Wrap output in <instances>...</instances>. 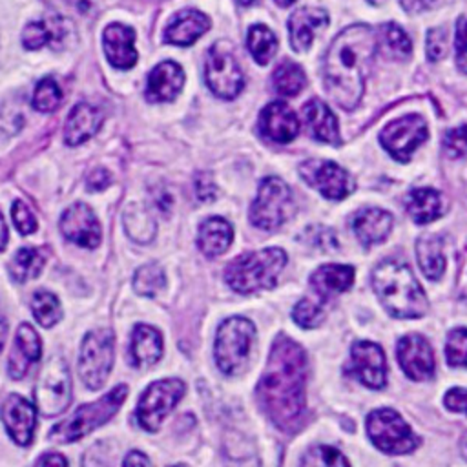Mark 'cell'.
<instances>
[{"mask_svg":"<svg viewBox=\"0 0 467 467\" xmlns=\"http://www.w3.org/2000/svg\"><path fill=\"white\" fill-rule=\"evenodd\" d=\"M306 358L303 348L279 336L257 385V398L268 418L283 431H294L305 410Z\"/></svg>","mask_w":467,"mask_h":467,"instance_id":"6da1fadb","label":"cell"},{"mask_svg":"<svg viewBox=\"0 0 467 467\" xmlns=\"http://www.w3.org/2000/svg\"><path fill=\"white\" fill-rule=\"evenodd\" d=\"M376 47V33L367 24L345 27L328 46L323 80L328 97L339 108L354 109L361 100Z\"/></svg>","mask_w":467,"mask_h":467,"instance_id":"7a4b0ae2","label":"cell"},{"mask_svg":"<svg viewBox=\"0 0 467 467\" xmlns=\"http://www.w3.org/2000/svg\"><path fill=\"white\" fill-rule=\"evenodd\" d=\"M372 286L394 317L416 319L427 312L429 301L410 268L401 261L379 263L372 272Z\"/></svg>","mask_w":467,"mask_h":467,"instance_id":"3957f363","label":"cell"},{"mask_svg":"<svg viewBox=\"0 0 467 467\" xmlns=\"http://www.w3.org/2000/svg\"><path fill=\"white\" fill-rule=\"evenodd\" d=\"M286 254L281 248H265L248 252L235 257L224 272L226 283L232 290L241 294H252L257 290L272 288L277 275L285 268Z\"/></svg>","mask_w":467,"mask_h":467,"instance_id":"277c9868","label":"cell"},{"mask_svg":"<svg viewBox=\"0 0 467 467\" xmlns=\"http://www.w3.org/2000/svg\"><path fill=\"white\" fill-rule=\"evenodd\" d=\"M126 394L128 387L117 385L97 401L80 405L69 418L62 420L49 431V440L58 443H71L84 438L117 414L119 407L126 400Z\"/></svg>","mask_w":467,"mask_h":467,"instance_id":"5b68a950","label":"cell"},{"mask_svg":"<svg viewBox=\"0 0 467 467\" xmlns=\"http://www.w3.org/2000/svg\"><path fill=\"white\" fill-rule=\"evenodd\" d=\"M255 339V327L246 317L234 316L221 323L215 336V363L221 372L234 376L239 374L250 354V347Z\"/></svg>","mask_w":467,"mask_h":467,"instance_id":"8992f818","label":"cell"},{"mask_svg":"<svg viewBox=\"0 0 467 467\" xmlns=\"http://www.w3.org/2000/svg\"><path fill=\"white\" fill-rule=\"evenodd\" d=\"M35 401L42 416H57L71 403V378L62 356L49 358L35 383Z\"/></svg>","mask_w":467,"mask_h":467,"instance_id":"52a82bcc","label":"cell"},{"mask_svg":"<svg viewBox=\"0 0 467 467\" xmlns=\"http://www.w3.org/2000/svg\"><path fill=\"white\" fill-rule=\"evenodd\" d=\"M115 358V336L108 328H95L86 334L80 356H78V374L84 385L91 390L100 389L113 367Z\"/></svg>","mask_w":467,"mask_h":467,"instance_id":"ba28073f","label":"cell"},{"mask_svg":"<svg viewBox=\"0 0 467 467\" xmlns=\"http://www.w3.org/2000/svg\"><path fill=\"white\" fill-rule=\"evenodd\" d=\"M294 213V201L288 184L279 177L261 181L257 197L250 206V221L263 230H275Z\"/></svg>","mask_w":467,"mask_h":467,"instance_id":"9c48e42d","label":"cell"},{"mask_svg":"<svg viewBox=\"0 0 467 467\" xmlns=\"http://www.w3.org/2000/svg\"><path fill=\"white\" fill-rule=\"evenodd\" d=\"M204 78L208 88L221 99H235L243 89L244 78L237 64L232 46L226 40H217L206 55Z\"/></svg>","mask_w":467,"mask_h":467,"instance_id":"30bf717a","label":"cell"},{"mask_svg":"<svg viewBox=\"0 0 467 467\" xmlns=\"http://www.w3.org/2000/svg\"><path fill=\"white\" fill-rule=\"evenodd\" d=\"M367 432L372 443L389 454H405L418 445L410 427L392 409L372 410L367 416Z\"/></svg>","mask_w":467,"mask_h":467,"instance_id":"8fae6325","label":"cell"},{"mask_svg":"<svg viewBox=\"0 0 467 467\" xmlns=\"http://www.w3.org/2000/svg\"><path fill=\"white\" fill-rule=\"evenodd\" d=\"M184 394V383L175 378L153 381L137 403V423L150 432H155L168 412L179 403Z\"/></svg>","mask_w":467,"mask_h":467,"instance_id":"7c38bea8","label":"cell"},{"mask_svg":"<svg viewBox=\"0 0 467 467\" xmlns=\"http://www.w3.org/2000/svg\"><path fill=\"white\" fill-rule=\"evenodd\" d=\"M429 137L427 122L420 115H405L389 122L379 133L385 150L396 161H409L414 150Z\"/></svg>","mask_w":467,"mask_h":467,"instance_id":"4fadbf2b","label":"cell"},{"mask_svg":"<svg viewBox=\"0 0 467 467\" xmlns=\"http://www.w3.org/2000/svg\"><path fill=\"white\" fill-rule=\"evenodd\" d=\"M301 177L332 201L345 199L354 190L352 175L334 161H306L301 164Z\"/></svg>","mask_w":467,"mask_h":467,"instance_id":"5bb4252c","label":"cell"},{"mask_svg":"<svg viewBox=\"0 0 467 467\" xmlns=\"http://www.w3.org/2000/svg\"><path fill=\"white\" fill-rule=\"evenodd\" d=\"M60 232L67 241L84 248H97L102 237L95 212L84 202H75L64 210L60 217Z\"/></svg>","mask_w":467,"mask_h":467,"instance_id":"9a60e30c","label":"cell"},{"mask_svg":"<svg viewBox=\"0 0 467 467\" xmlns=\"http://www.w3.org/2000/svg\"><path fill=\"white\" fill-rule=\"evenodd\" d=\"M398 361L410 379L421 381L434 374L432 348L420 334H409L398 341Z\"/></svg>","mask_w":467,"mask_h":467,"instance_id":"2e32d148","label":"cell"},{"mask_svg":"<svg viewBox=\"0 0 467 467\" xmlns=\"http://www.w3.org/2000/svg\"><path fill=\"white\" fill-rule=\"evenodd\" d=\"M4 427L11 440L22 447L29 445L35 436L36 427V409L22 396L11 394L0 410Z\"/></svg>","mask_w":467,"mask_h":467,"instance_id":"e0dca14e","label":"cell"},{"mask_svg":"<svg viewBox=\"0 0 467 467\" xmlns=\"http://www.w3.org/2000/svg\"><path fill=\"white\" fill-rule=\"evenodd\" d=\"M352 368L356 376L370 389H381L387 378L385 354L379 345L358 341L352 345Z\"/></svg>","mask_w":467,"mask_h":467,"instance_id":"ac0fdd59","label":"cell"},{"mask_svg":"<svg viewBox=\"0 0 467 467\" xmlns=\"http://www.w3.org/2000/svg\"><path fill=\"white\" fill-rule=\"evenodd\" d=\"M259 131L274 142H290L299 133V120L288 104L275 100L263 108L259 115Z\"/></svg>","mask_w":467,"mask_h":467,"instance_id":"d6986e66","label":"cell"},{"mask_svg":"<svg viewBox=\"0 0 467 467\" xmlns=\"http://www.w3.org/2000/svg\"><path fill=\"white\" fill-rule=\"evenodd\" d=\"M135 31L124 24H109L102 33V46L108 62L117 69H130L137 64Z\"/></svg>","mask_w":467,"mask_h":467,"instance_id":"ffe728a7","label":"cell"},{"mask_svg":"<svg viewBox=\"0 0 467 467\" xmlns=\"http://www.w3.org/2000/svg\"><path fill=\"white\" fill-rule=\"evenodd\" d=\"M184 84V71L173 60L157 64L146 80V100L148 102H170L173 100Z\"/></svg>","mask_w":467,"mask_h":467,"instance_id":"44dd1931","label":"cell"},{"mask_svg":"<svg viewBox=\"0 0 467 467\" xmlns=\"http://www.w3.org/2000/svg\"><path fill=\"white\" fill-rule=\"evenodd\" d=\"M42 356V343L36 330L29 323H22L16 330L13 352L9 356V376L13 379H22L31 367Z\"/></svg>","mask_w":467,"mask_h":467,"instance_id":"7402d4cb","label":"cell"},{"mask_svg":"<svg viewBox=\"0 0 467 467\" xmlns=\"http://www.w3.org/2000/svg\"><path fill=\"white\" fill-rule=\"evenodd\" d=\"M328 24L327 11L319 7H301L288 18L290 44L296 51H306L314 36Z\"/></svg>","mask_w":467,"mask_h":467,"instance_id":"603a6c76","label":"cell"},{"mask_svg":"<svg viewBox=\"0 0 467 467\" xmlns=\"http://www.w3.org/2000/svg\"><path fill=\"white\" fill-rule=\"evenodd\" d=\"M210 27V18L197 9L179 11L164 31V42L173 46H192Z\"/></svg>","mask_w":467,"mask_h":467,"instance_id":"cb8c5ba5","label":"cell"},{"mask_svg":"<svg viewBox=\"0 0 467 467\" xmlns=\"http://www.w3.org/2000/svg\"><path fill=\"white\" fill-rule=\"evenodd\" d=\"M102 113L88 104V102H78L75 108L69 111V117L64 126V140L67 146H78L91 139L99 128L102 126Z\"/></svg>","mask_w":467,"mask_h":467,"instance_id":"d4e9b609","label":"cell"},{"mask_svg":"<svg viewBox=\"0 0 467 467\" xmlns=\"http://www.w3.org/2000/svg\"><path fill=\"white\" fill-rule=\"evenodd\" d=\"M303 117H305L310 135L316 140L334 144V146H337L341 142L337 119L334 117L332 109L323 100H319V99L308 100L303 106Z\"/></svg>","mask_w":467,"mask_h":467,"instance_id":"484cf974","label":"cell"},{"mask_svg":"<svg viewBox=\"0 0 467 467\" xmlns=\"http://www.w3.org/2000/svg\"><path fill=\"white\" fill-rule=\"evenodd\" d=\"M352 228L359 243L368 248L387 239L392 228V215L379 208H365L352 219Z\"/></svg>","mask_w":467,"mask_h":467,"instance_id":"4316f807","label":"cell"},{"mask_svg":"<svg viewBox=\"0 0 467 467\" xmlns=\"http://www.w3.org/2000/svg\"><path fill=\"white\" fill-rule=\"evenodd\" d=\"M162 356V337L150 325H137L130 339V361L133 367H150Z\"/></svg>","mask_w":467,"mask_h":467,"instance_id":"83f0119b","label":"cell"},{"mask_svg":"<svg viewBox=\"0 0 467 467\" xmlns=\"http://www.w3.org/2000/svg\"><path fill=\"white\" fill-rule=\"evenodd\" d=\"M352 281L354 268L348 265H323L310 277V285L321 299H328L348 290Z\"/></svg>","mask_w":467,"mask_h":467,"instance_id":"f1b7e54d","label":"cell"},{"mask_svg":"<svg viewBox=\"0 0 467 467\" xmlns=\"http://www.w3.org/2000/svg\"><path fill=\"white\" fill-rule=\"evenodd\" d=\"M234 239V230L230 223L223 217H208L199 226L197 246L206 257H217L228 250Z\"/></svg>","mask_w":467,"mask_h":467,"instance_id":"f546056e","label":"cell"},{"mask_svg":"<svg viewBox=\"0 0 467 467\" xmlns=\"http://www.w3.org/2000/svg\"><path fill=\"white\" fill-rule=\"evenodd\" d=\"M416 257L421 272L429 279H440L445 272V255H443V239L436 234L421 235L416 243Z\"/></svg>","mask_w":467,"mask_h":467,"instance_id":"4dcf8cb0","label":"cell"},{"mask_svg":"<svg viewBox=\"0 0 467 467\" xmlns=\"http://www.w3.org/2000/svg\"><path fill=\"white\" fill-rule=\"evenodd\" d=\"M64 33L66 29L58 18L33 20L22 31V44L26 49H40L49 44L57 47V44L62 42Z\"/></svg>","mask_w":467,"mask_h":467,"instance_id":"1f68e13d","label":"cell"},{"mask_svg":"<svg viewBox=\"0 0 467 467\" xmlns=\"http://www.w3.org/2000/svg\"><path fill=\"white\" fill-rule=\"evenodd\" d=\"M407 210L418 224L431 223L443 213L441 195L432 188H416L407 197Z\"/></svg>","mask_w":467,"mask_h":467,"instance_id":"d6a6232c","label":"cell"},{"mask_svg":"<svg viewBox=\"0 0 467 467\" xmlns=\"http://www.w3.org/2000/svg\"><path fill=\"white\" fill-rule=\"evenodd\" d=\"M378 46L381 49V53L389 58L400 60V58H407L412 51V44L409 35L405 33L403 27H400L394 22L383 24L376 35Z\"/></svg>","mask_w":467,"mask_h":467,"instance_id":"836d02e7","label":"cell"},{"mask_svg":"<svg viewBox=\"0 0 467 467\" xmlns=\"http://www.w3.org/2000/svg\"><path fill=\"white\" fill-rule=\"evenodd\" d=\"M46 265V254L33 246H22L9 263V274L15 281L24 283L36 277Z\"/></svg>","mask_w":467,"mask_h":467,"instance_id":"e575fe53","label":"cell"},{"mask_svg":"<svg viewBox=\"0 0 467 467\" xmlns=\"http://www.w3.org/2000/svg\"><path fill=\"white\" fill-rule=\"evenodd\" d=\"M246 44L254 60L261 66L268 64L277 51V38L274 31L263 24H255L248 29Z\"/></svg>","mask_w":467,"mask_h":467,"instance_id":"d590c367","label":"cell"},{"mask_svg":"<svg viewBox=\"0 0 467 467\" xmlns=\"http://www.w3.org/2000/svg\"><path fill=\"white\" fill-rule=\"evenodd\" d=\"M272 82H274V88L279 95L294 97L305 88L306 77H305V71L299 64H296L292 60H285L283 64H279L275 67Z\"/></svg>","mask_w":467,"mask_h":467,"instance_id":"8d00e7d4","label":"cell"},{"mask_svg":"<svg viewBox=\"0 0 467 467\" xmlns=\"http://www.w3.org/2000/svg\"><path fill=\"white\" fill-rule=\"evenodd\" d=\"M31 312H33L35 319L38 321V325H42L44 328L53 327L62 317L58 297L47 290H36L33 294Z\"/></svg>","mask_w":467,"mask_h":467,"instance_id":"74e56055","label":"cell"},{"mask_svg":"<svg viewBox=\"0 0 467 467\" xmlns=\"http://www.w3.org/2000/svg\"><path fill=\"white\" fill-rule=\"evenodd\" d=\"M164 286H166L164 270L155 263L140 266L133 275V290L140 296L151 297L157 292H161Z\"/></svg>","mask_w":467,"mask_h":467,"instance_id":"f35d334b","label":"cell"},{"mask_svg":"<svg viewBox=\"0 0 467 467\" xmlns=\"http://www.w3.org/2000/svg\"><path fill=\"white\" fill-rule=\"evenodd\" d=\"M60 102H62V89L55 82V78L51 77L42 78L33 91V99H31L33 108L36 111L49 113V111H55L60 106Z\"/></svg>","mask_w":467,"mask_h":467,"instance_id":"ab89813d","label":"cell"},{"mask_svg":"<svg viewBox=\"0 0 467 467\" xmlns=\"http://www.w3.org/2000/svg\"><path fill=\"white\" fill-rule=\"evenodd\" d=\"M124 226L128 235L137 243H148L155 235V223L140 208H130L124 217Z\"/></svg>","mask_w":467,"mask_h":467,"instance_id":"60d3db41","label":"cell"},{"mask_svg":"<svg viewBox=\"0 0 467 467\" xmlns=\"http://www.w3.org/2000/svg\"><path fill=\"white\" fill-rule=\"evenodd\" d=\"M445 356L451 367H467V328H456L447 336Z\"/></svg>","mask_w":467,"mask_h":467,"instance_id":"b9f144b4","label":"cell"},{"mask_svg":"<svg viewBox=\"0 0 467 467\" xmlns=\"http://www.w3.org/2000/svg\"><path fill=\"white\" fill-rule=\"evenodd\" d=\"M292 316L297 325H301L305 328H314V327H319L321 321L325 319V310L319 303L305 297L294 306Z\"/></svg>","mask_w":467,"mask_h":467,"instance_id":"7bdbcfd3","label":"cell"},{"mask_svg":"<svg viewBox=\"0 0 467 467\" xmlns=\"http://www.w3.org/2000/svg\"><path fill=\"white\" fill-rule=\"evenodd\" d=\"M303 465H348V460L332 447L319 445L312 449L303 460Z\"/></svg>","mask_w":467,"mask_h":467,"instance_id":"ee69618b","label":"cell"},{"mask_svg":"<svg viewBox=\"0 0 467 467\" xmlns=\"http://www.w3.org/2000/svg\"><path fill=\"white\" fill-rule=\"evenodd\" d=\"M11 215H13V223L16 226V230L22 235H29L36 230V217H35L33 210L24 201H15L13 202Z\"/></svg>","mask_w":467,"mask_h":467,"instance_id":"f6af8a7d","label":"cell"},{"mask_svg":"<svg viewBox=\"0 0 467 467\" xmlns=\"http://www.w3.org/2000/svg\"><path fill=\"white\" fill-rule=\"evenodd\" d=\"M443 144L447 151L454 157L467 155V124L449 130L443 137Z\"/></svg>","mask_w":467,"mask_h":467,"instance_id":"bcb514c9","label":"cell"},{"mask_svg":"<svg viewBox=\"0 0 467 467\" xmlns=\"http://www.w3.org/2000/svg\"><path fill=\"white\" fill-rule=\"evenodd\" d=\"M456 64L460 71L467 73V16L462 15L456 20Z\"/></svg>","mask_w":467,"mask_h":467,"instance_id":"7dc6e473","label":"cell"},{"mask_svg":"<svg viewBox=\"0 0 467 467\" xmlns=\"http://www.w3.org/2000/svg\"><path fill=\"white\" fill-rule=\"evenodd\" d=\"M447 31L441 27H434L427 33V57L431 60H440L447 53Z\"/></svg>","mask_w":467,"mask_h":467,"instance_id":"c3c4849f","label":"cell"},{"mask_svg":"<svg viewBox=\"0 0 467 467\" xmlns=\"http://www.w3.org/2000/svg\"><path fill=\"white\" fill-rule=\"evenodd\" d=\"M443 403L452 412H465L467 414V389H460V387L451 389L445 394Z\"/></svg>","mask_w":467,"mask_h":467,"instance_id":"681fc988","label":"cell"},{"mask_svg":"<svg viewBox=\"0 0 467 467\" xmlns=\"http://www.w3.org/2000/svg\"><path fill=\"white\" fill-rule=\"evenodd\" d=\"M195 192H197V197L201 201H213L215 199V186L212 182V179L206 175V173H201L197 179H195Z\"/></svg>","mask_w":467,"mask_h":467,"instance_id":"f907efd6","label":"cell"},{"mask_svg":"<svg viewBox=\"0 0 467 467\" xmlns=\"http://www.w3.org/2000/svg\"><path fill=\"white\" fill-rule=\"evenodd\" d=\"M111 182V175L108 170L104 168H97L93 170L89 175H88V188L93 190V192H99V190H104L108 188Z\"/></svg>","mask_w":467,"mask_h":467,"instance_id":"816d5d0a","label":"cell"},{"mask_svg":"<svg viewBox=\"0 0 467 467\" xmlns=\"http://www.w3.org/2000/svg\"><path fill=\"white\" fill-rule=\"evenodd\" d=\"M438 0H401V7L414 15V13H421V11H427L429 7H432Z\"/></svg>","mask_w":467,"mask_h":467,"instance_id":"f5cc1de1","label":"cell"},{"mask_svg":"<svg viewBox=\"0 0 467 467\" xmlns=\"http://www.w3.org/2000/svg\"><path fill=\"white\" fill-rule=\"evenodd\" d=\"M38 465H67V460L58 452H47L36 460Z\"/></svg>","mask_w":467,"mask_h":467,"instance_id":"db71d44e","label":"cell"},{"mask_svg":"<svg viewBox=\"0 0 467 467\" xmlns=\"http://www.w3.org/2000/svg\"><path fill=\"white\" fill-rule=\"evenodd\" d=\"M148 463H150L148 456L142 454L140 451H131V452L124 458V462H122V465H148Z\"/></svg>","mask_w":467,"mask_h":467,"instance_id":"11a10c76","label":"cell"},{"mask_svg":"<svg viewBox=\"0 0 467 467\" xmlns=\"http://www.w3.org/2000/svg\"><path fill=\"white\" fill-rule=\"evenodd\" d=\"M5 334H7V323H5L4 312L0 308V352H2V347H4V341H5Z\"/></svg>","mask_w":467,"mask_h":467,"instance_id":"9f6ffc18","label":"cell"},{"mask_svg":"<svg viewBox=\"0 0 467 467\" xmlns=\"http://www.w3.org/2000/svg\"><path fill=\"white\" fill-rule=\"evenodd\" d=\"M5 243H7V226H5V221L0 213V250H4Z\"/></svg>","mask_w":467,"mask_h":467,"instance_id":"6f0895ef","label":"cell"},{"mask_svg":"<svg viewBox=\"0 0 467 467\" xmlns=\"http://www.w3.org/2000/svg\"><path fill=\"white\" fill-rule=\"evenodd\" d=\"M460 449H462V454L467 458V434L462 438V441H460Z\"/></svg>","mask_w":467,"mask_h":467,"instance_id":"680465c9","label":"cell"},{"mask_svg":"<svg viewBox=\"0 0 467 467\" xmlns=\"http://www.w3.org/2000/svg\"><path fill=\"white\" fill-rule=\"evenodd\" d=\"M277 5H281V7H286V5H290V4H294L296 0H274Z\"/></svg>","mask_w":467,"mask_h":467,"instance_id":"91938a15","label":"cell"},{"mask_svg":"<svg viewBox=\"0 0 467 467\" xmlns=\"http://www.w3.org/2000/svg\"><path fill=\"white\" fill-rule=\"evenodd\" d=\"M241 5H250L254 0H237Z\"/></svg>","mask_w":467,"mask_h":467,"instance_id":"94428289","label":"cell"},{"mask_svg":"<svg viewBox=\"0 0 467 467\" xmlns=\"http://www.w3.org/2000/svg\"><path fill=\"white\" fill-rule=\"evenodd\" d=\"M368 2H370V4H374V5H379V4H383L385 0H368Z\"/></svg>","mask_w":467,"mask_h":467,"instance_id":"6125c7cd","label":"cell"}]
</instances>
